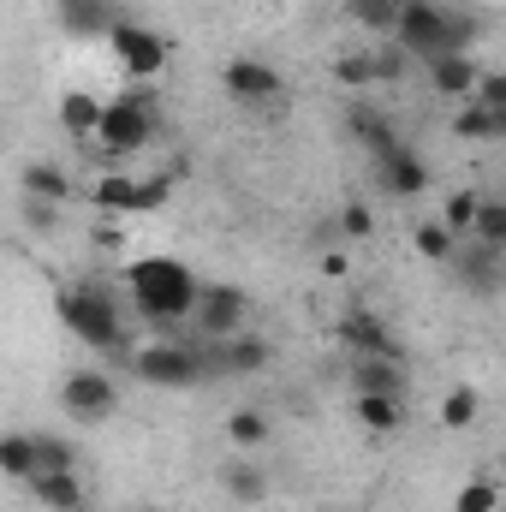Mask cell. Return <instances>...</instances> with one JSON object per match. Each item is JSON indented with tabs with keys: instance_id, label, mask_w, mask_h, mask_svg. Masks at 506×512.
<instances>
[{
	"instance_id": "obj_35",
	"label": "cell",
	"mask_w": 506,
	"mask_h": 512,
	"mask_svg": "<svg viewBox=\"0 0 506 512\" xmlns=\"http://www.w3.org/2000/svg\"><path fill=\"white\" fill-rule=\"evenodd\" d=\"M167 197H173V179H167V173L143 179V185H137V215H155V209H167Z\"/></svg>"
},
{
	"instance_id": "obj_2",
	"label": "cell",
	"mask_w": 506,
	"mask_h": 512,
	"mask_svg": "<svg viewBox=\"0 0 506 512\" xmlns=\"http://www.w3.org/2000/svg\"><path fill=\"white\" fill-rule=\"evenodd\" d=\"M60 322H66L90 352H126L120 304H114L102 286H66V292H60Z\"/></svg>"
},
{
	"instance_id": "obj_9",
	"label": "cell",
	"mask_w": 506,
	"mask_h": 512,
	"mask_svg": "<svg viewBox=\"0 0 506 512\" xmlns=\"http://www.w3.org/2000/svg\"><path fill=\"white\" fill-rule=\"evenodd\" d=\"M334 340H340L352 358H399V364H405L399 340L381 328V316H370V310H346V316H340V328H334Z\"/></svg>"
},
{
	"instance_id": "obj_25",
	"label": "cell",
	"mask_w": 506,
	"mask_h": 512,
	"mask_svg": "<svg viewBox=\"0 0 506 512\" xmlns=\"http://www.w3.org/2000/svg\"><path fill=\"white\" fill-rule=\"evenodd\" d=\"M221 483H227L233 501H262V495H268V477H262L256 465H245V459H233V465L221 471Z\"/></svg>"
},
{
	"instance_id": "obj_13",
	"label": "cell",
	"mask_w": 506,
	"mask_h": 512,
	"mask_svg": "<svg viewBox=\"0 0 506 512\" xmlns=\"http://www.w3.org/2000/svg\"><path fill=\"white\" fill-rule=\"evenodd\" d=\"M429 84H435V96H477V84H483V66L471 60V54H441V60H429Z\"/></svg>"
},
{
	"instance_id": "obj_31",
	"label": "cell",
	"mask_w": 506,
	"mask_h": 512,
	"mask_svg": "<svg viewBox=\"0 0 506 512\" xmlns=\"http://www.w3.org/2000/svg\"><path fill=\"white\" fill-rule=\"evenodd\" d=\"M441 423H447V429H471V423H477V387H453V393L441 399Z\"/></svg>"
},
{
	"instance_id": "obj_24",
	"label": "cell",
	"mask_w": 506,
	"mask_h": 512,
	"mask_svg": "<svg viewBox=\"0 0 506 512\" xmlns=\"http://www.w3.org/2000/svg\"><path fill=\"white\" fill-rule=\"evenodd\" d=\"M417 251L429 256V262H453V256H459V233H453L447 221H423V227H417Z\"/></svg>"
},
{
	"instance_id": "obj_33",
	"label": "cell",
	"mask_w": 506,
	"mask_h": 512,
	"mask_svg": "<svg viewBox=\"0 0 506 512\" xmlns=\"http://www.w3.org/2000/svg\"><path fill=\"white\" fill-rule=\"evenodd\" d=\"M453 512H501V489H495V483H483V477H471V483L459 489Z\"/></svg>"
},
{
	"instance_id": "obj_34",
	"label": "cell",
	"mask_w": 506,
	"mask_h": 512,
	"mask_svg": "<svg viewBox=\"0 0 506 512\" xmlns=\"http://www.w3.org/2000/svg\"><path fill=\"white\" fill-rule=\"evenodd\" d=\"M334 78H340L346 90H364V84H381V78H376V54H346V60L334 66Z\"/></svg>"
},
{
	"instance_id": "obj_26",
	"label": "cell",
	"mask_w": 506,
	"mask_h": 512,
	"mask_svg": "<svg viewBox=\"0 0 506 512\" xmlns=\"http://www.w3.org/2000/svg\"><path fill=\"white\" fill-rule=\"evenodd\" d=\"M352 18L364 24V30H399V18H405V0H352Z\"/></svg>"
},
{
	"instance_id": "obj_37",
	"label": "cell",
	"mask_w": 506,
	"mask_h": 512,
	"mask_svg": "<svg viewBox=\"0 0 506 512\" xmlns=\"http://www.w3.org/2000/svg\"><path fill=\"white\" fill-rule=\"evenodd\" d=\"M340 227H346L352 239H370V227H376V215H370L364 203H346V215H340Z\"/></svg>"
},
{
	"instance_id": "obj_36",
	"label": "cell",
	"mask_w": 506,
	"mask_h": 512,
	"mask_svg": "<svg viewBox=\"0 0 506 512\" xmlns=\"http://www.w3.org/2000/svg\"><path fill=\"white\" fill-rule=\"evenodd\" d=\"M471 102H483L489 114H501L506 120V72H483V84H477V96Z\"/></svg>"
},
{
	"instance_id": "obj_15",
	"label": "cell",
	"mask_w": 506,
	"mask_h": 512,
	"mask_svg": "<svg viewBox=\"0 0 506 512\" xmlns=\"http://www.w3.org/2000/svg\"><path fill=\"white\" fill-rule=\"evenodd\" d=\"M352 387L358 393H393V399H405V364L399 358H352Z\"/></svg>"
},
{
	"instance_id": "obj_12",
	"label": "cell",
	"mask_w": 506,
	"mask_h": 512,
	"mask_svg": "<svg viewBox=\"0 0 506 512\" xmlns=\"http://www.w3.org/2000/svg\"><path fill=\"white\" fill-rule=\"evenodd\" d=\"M221 84H227V96H239V102H274V96H280V72L262 66V60H227V66H221Z\"/></svg>"
},
{
	"instance_id": "obj_8",
	"label": "cell",
	"mask_w": 506,
	"mask_h": 512,
	"mask_svg": "<svg viewBox=\"0 0 506 512\" xmlns=\"http://www.w3.org/2000/svg\"><path fill=\"white\" fill-rule=\"evenodd\" d=\"M108 42H114V54H120V66H126L131 78H155L167 66V42L155 30H143V24H131V18H120L108 30Z\"/></svg>"
},
{
	"instance_id": "obj_7",
	"label": "cell",
	"mask_w": 506,
	"mask_h": 512,
	"mask_svg": "<svg viewBox=\"0 0 506 512\" xmlns=\"http://www.w3.org/2000/svg\"><path fill=\"white\" fill-rule=\"evenodd\" d=\"M60 405H66L78 423H102V417H114L120 387H114V376H102V370H72L66 387H60Z\"/></svg>"
},
{
	"instance_id": "obj_14",
	"label": "cell",
	"mask_w": 506,
	"mask_h": 512,
	"mask_svg": "<svg viewBox=\"0 0 506 512\" xmlns=\"http://www.w3.org/2000/svg\"><path fill=\"white\" fill-rule=\"evenodd\" d=\"M346 131L370 149V155H387V149H399V131H393V120L381 114V108H370V102H352L346 108Z\"/></svg>"
},
{
	"instance_id": "obj_20",
	"label": "cell",
	"mask_w": 506,
	"mask_h": 512,
	"mask_svg": "<svg viewBox=\"0 0 506 512\" xmlns=\"http://www.w3.org/2000/svg\"><path fill=\"white\" fill-rule=\"evenodd\" d=\"M358 423L376 429V435H393V429L405 423V405H399L393 393H358Z\"/></svg>"
},
{
	"instance_id": "obj_32",
	"label": "cell",
	"mask_w": 506,
	"mask_h": 512,
	"mask_svg": "<svg viewBox=\"0 0 506 512\" xmlns=\"http://www.w3.org/2000/svg\"><path fill=\"white\" fill-rule=\"evenodd\" d=\"M227 435H233V447H262V441H268V417L245 405V411L227 417Z\"/></svg>"
},
{
	"instance_id": "obj_5",
	"label": "cell",
	"mask_w": 506,
	"mask_h": 512,
	"mask_svg": "<svg viewBox=\"0 0 506 512\" xmlns=\"http://www.w3.org/2000/svg\"><path fill=\"white\" fill-rule=\"evenodd\" d=\"M447 30H453V12L435 6V0H405V18H399V48L411 60H441L447 54Z\"/></svg>"
},
{
	"instance_id": "obj_39",
	"label": "cell",
	"mask_w": 506,
	"mask_h": 512,
	"mask_svg": "<svg viewBox=\"0 0 506 512\" xmlns=\"http://www.w3.org/2000/svg\"><path fill=\"white\" fill-rule=\"evenodd\" d=\"M78 512H90V507H78Z\"/></svg>"
},
{
	"instance_id": "obj_22",
	"label": "cell",
	"mask_w": 506,
	"mask_h": 512,
	"mask_svg": "<svg viewBox=\"0 0 506 512\" xmlns=\"http://www.w3.org/2000/svg\"><path fill=\"white\" fill-rule=\"evenodd\" d=\"M72 185H66V173L54 167V161H30L24 167V197H48V203H60Z\"/></svg>"
},
{
	"instance_id": "obj_1",
	"label": "cell",
	"mask_w": 506,
	"mask_h": 512,
	"mask_svg": "<svg viewBox=\"0 0 506 512\" xmlns=\"http://www.w3.org/2000/svg\"><path fill=\"white\" fill-rule=\"evenodd\" d=\"M126 286H131V304H137L143 322H185V316L197 310V298H203V286L191 280V268L173 262V256H143V262H131Z\"/></svg>"
},
{
	"instance_id": "obj_19",
	"label": "cell",
	"mask_w": 506,
	"mask_h": 512,
	"mask_svg": "<svg viewBox=\"0 0 506 512\" xmlns=\"http://www.w3.org/2000/svg\"><path fill=\"white\" fill-rule=\"evenodd\" d=\"M60 18H66V30H78V36H96V30H114V24H120L108 0H60Z\"/></svg>"
},
{
	"instance_id": "obj_21",
	"label": "cell",
	"mask_w": 506,
	"mask_h": 512,
	"mask_svg": "<svg viewBox=\"0 0 506 512\" xmlns=\"http://www.w3.org/2000/svg\"><path fill=\"white\" fill-rule=\"evenodd\" d=\"M137 185L143 179H126V173H108V179H96V209H108V215H137Z\"/></svg>"
},
{
	"instance_id": "obj_29",
	"label": "cell",
	"mask_w": 506,
	"mask_h": 512,
	"mask_svg": "<svg viewBox=\"0 0 506 512\" xmlns=\"http://www.w3.org/2000/svg\"><path fill=\"white\" fill-rule=\"evenodd\" d=\"M471 239H483V245L506 251V197H483V209H477V233H471Z\"/></svg>"
},
{
	"instance_id": "obj_16",
	"label": "cell",
	"mask_w": 506,
	"mask_h": 512,
	"mask_svg": "<svg viewBox=\"0 0 506 512\" xmlns=\"http://www.w3.org/2000/svg\"><path fill=\"white\" fill-rule=\"evenodd\" d=\"M30 489H36L42 512H78L84 507V483H78V471H42V477H30Z\"/></svg>"
},
{
	"instance_id": "obj_18",
	"label": "cell",
	"mask_w": 506,
	"mask_h": 512,
	"mask_svg": "<svg viewBox=\"0 0 506 512\" xmlns=\"http://www.w3.org/2000/svg\"><path fill=\"white\" fill-rule=\"evenodd\" d=\"M102 102L96 96H84V90H72V96H60V126L72 131V137H96L102 131Z\"/></svg>"
},
{
	"instance_id": "obj_11",
	"label": "cell",
	"mask_w": 506,
	"mask_h": 512,
	"mask_svg": "<svg viewBox=\"0 0 506 512\" xmlns=\"http://www.w3.org/2000/svg\"><path fill=\"white\" fill-rule=\"evenodd\" d=\"M203 352H209V364H215V370H227V376H256V370H268V364H274V346H268L262 334H233V340H209Z\"/></svg>"
},
{
	"instance_id": "obj_27",
	"label": "cell",
	"mask_w": 506,
	"mask_h": 512,
	"mask_svg": "<svg viewBox=\"0 0 506 512\" xmlns=\"http://www.w3.org/2000/svg\"><path fill=\"white\" fill-rule=\"evenodd\" d=\"M453 137H459V143H489V137H501V120H495L483 102H471V108L453 120Z\"/></svg>"
},
{
	"instance_id": "obj_3",
	"label": "cell",
	"mask_w": 506,
	"mask_h": 512,
	"mask_svg": "<svg viewBox=\"0 0 506 512\" xmlns=\"http://www.w3.org/2000/svg\"><path fill=\"white\" fill-rule=\"evenodd\" d=\"M131 370H137V382H149V387H191V382H203L215 364H209V352H203V346L155 340V346L131 352Z\"/></svg>"
},
{
	"instance_id": "obj_28",
	"label": "cell",
	"mask_w": 506,
	"mask_h": 512,
	"mask_svg": "<svg viewBox=\"0 0 506 512\" xmlns=\"http://www.w3.org/2000/svg\"><path fill=\"white\" fill-rule=\"evenodd\" d=\"M42 471H78V447L60 435H36V477Z\"/></svg>"
},
{
	"instance_id": "obj_17",
	"label": "cell",
	"mask_w": 506,
	"mask_h": 512,
	"mask_svg": "<svg viewBox=\"0 0 506 512\" xmlns=\"http://www.w3.org/2000/svg\"><path fill=\"white\" fill-rule=\"evenodd\" d=\"M453 262H459V274H465V280H471L477 292H495V286H501V251H495V245L471 239V245L453 256Z\"/></svg>"
},
{
	"instance_id": "obj_23",
	"label": "cell",
	"mask_w": 506,
	"mask_h": 512,
	"mask_svg": "<svg viewBox=\"0 0 506 512\" xmlns=\"http://www.w3.org/2000/svg\"><path fill=\"white\" fill-rule=\"evenodd\" d=\"M0 465H6V477L30 483L36 477V435H6L0 441Z\"/></svg>"
},
{
	"instance_id": "obj_6",
	"label": "cell",
	"mask_w": 506,
	"mask_h": 512,
	"mask_svg": "<svg viewBox=\"0 0 506 512\" xmlns=\"http://www.w3.org/2000/svg\"><path fill=\"white\" fill-rule=\"evenodd\" d=\"M245 310H251V298L239 286H203L191 322H197L203 340H233V334H245Z\"/></svg>"
},
{
	"instance_id": "obj_38",
	"label": "cell",
	"mask_w": 506,
	"mask_h": 512,
	"mask_svg": "<svg viewBox=\"0 0 506 512\" xmlns=\"http://www.w3.org/2000/svg\"><path fill=\"white\" fill-rule=\"evenodd\" d=\"M24 221L54 233V221H60V215H54V203H48V197H24Z\"/></svg>"
},
{
	"instance_id": "obj_10",
	"label": "cell",
	"mask_w": 506,
	"mask_h": 512,
	"mask_svg": "<svg viewBox=\"0 0 506 512\" xmlns=\"http://www.w3.org/2000/svg\"><path fill=\"white\" fill-rule=\"evenodd\" d=\"M376 185L381 197H417V191H429V161L399 143V149L376 155Z\"/></svg>"
},
{
	"instance_id": "obj_4",
	"label": "cell",
	"mask_w": 506,
	"mask_h": 512,
	"mask_svg": "<svg viewBox=\"0 0 506 512\" xmlns=\"http://www.w3.org/2000/svg\"><path fill=\"white\" fill-rule=\"evenodd\" d=\"M149 137H155V102L149 96H120V102H108V114H102V131H96V143L108 149V155H137V149H149Z\"/></svg>"
},
{
	"instance_id": "obj_30",
	"label": "cell",
	"mask_w": 506,
	"mask_h": 512,
	"mask_svg": "<svg viewBox=\"0 0 506 512\" xmlns=\"http://www.w3.org/2000/svg\"><path fill=\"white\" fill-rule=\"evenodd\" d=\"M477 209H483V197H477V191H453V197H447V209H441V221H447L453 233H477Z\"/></svg>"
}]
</instances>
